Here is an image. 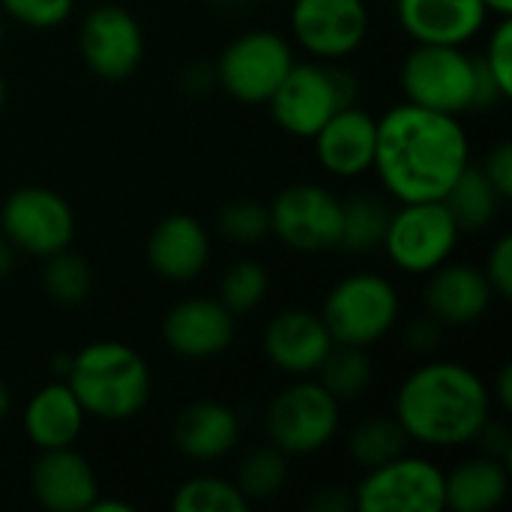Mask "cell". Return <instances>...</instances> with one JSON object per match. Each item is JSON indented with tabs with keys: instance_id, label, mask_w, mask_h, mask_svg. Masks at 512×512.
I'll return each instance as SVG.
<instances>
[{
	"instance_id": "obj_8",
	"label": "cell",
	"mask_w": 512,
	"mask_h": 512,
	"mask_svg": "<svg viewBox=\"0 0 512 512\" xmlns=\"http://www.w3.org/2000/svg\"><path fill=\"white\" fill-rule=\"evenodd\" d=\"M459 234L444 201H414L399 204V210L390 213L381 249L402 273L426 276L450 261Z\"/></svg>"
},
{
	"instance_id": "obj_32",
	"label": "cell",
	"mask_w": 512,
	"mask_h": 512,
	"mask_svg": "<svg viewBox=\"0 0 512 512\" xmlns=\"http://www.w3.org/2000/svg\"><path fill=\"white\" fill-rule=\"evenodd\" d=\"M270 291V276L258 261H237L225 270L222 282H219V300L231 315H246L255 312Z\"/></svg>"
},
{
	"instance_id": "obj_2",
	"label": "cell",
	"mask_w": 512,
	"mask_h": 512,
	"mask_svg": "<svg viewBox=\"0 0 512 512\" xmlns=\"http://www.w3.org/2000/svg\"><path fill=\"white\" fill-rule=\"evenodd\" d=\"M393 417L423 447H465L492 417V390L471 366L432 360L402 381Z\"/></svg>"
},
{
	"instance_id": "obj_42",
	"label": "cell",
	"mask_w": 512,
	"mask_h": 512,
	"mask_svg": "<svg viewBox=\"0 0 512 512\" xmlns=\"http://www.w3.org/2000/svg\"><path fill=\"white\" fill-rule=\"evenodd\" d=\"M15 264V246L0 234V276H6Z\"/></svg>"
},
{
	"instance_id": "obj_23",
	"label": "cell",
	"mask_w": 512,
	"mask_h": 512,
	"mask_svg": "<svg viewBox=\"0 0 512 512\" xmlns=\"http://www.w3.org/2000/svg\"><path fill=\"white\" fill-rule=\"evenodd\" d=\"M174 447L195 462H216L240 444V420L222 402H192L171 426Z\"/></svg>"
},
{
	"instance_id": "obj_47",
	"label": "cell",
	"mask_w": 512,
	"mask_h": 512,
	"mask_svg": "<svg viewBox=\"0 0 512 512\" xmlns=\"http://www.w3.org/2000/svg\"><path fill=\"white\" fill-rule=\"evenodd\" d=\"M0 42H3V21H0Z\"/></svg>"
},
{
	"instance_id": "obj_11",
	"label": "cell",
	"mask_w": 512,
	"mask_h": 512,
	"mask_svg": "<svg viewBox=\"0 0 512 512\" xmlns=\"http://www.w3.org/2000/svg\"><path fill=\"white\" fill-rule=\"evenodd\" d=\"M0 234L15 252L48 258L69 249L75 237V216L63 195L45 186H21L6 195L0 207Z\"/></svg>"
},
{
	"instance_id": "obj_4",
	"label": "cell",
	"mask_w": 512,
	"mask_h": 512,
	"mask_svg": "<svg viewBox=\"0 0 512 512\" xmlns=\"http://www.w3.org/2000/svg\"><path fill=\"white\" fill-rule=\"evenodd\" d=\"M66 384L87 417L108 423H123L141 414L153 390L144 357L111 339L84 345L66 363Z\"/></svg>"
},
{
	"instance_id": "obj_24",
	"label": "cell",
	"mask_w": 512,
	"mask_h": 512,
	"mask_svg": "<svg viewBox=\"0 0 512 512\" xmlns=\"http://www.w3.org/2000/svg\"><path fill=\"white\" fill-rule=\"evenodd\" d=\"M510 492L507 462L495 456H477L444 474V510L492 512Z\"/></svg>"
},
{
	"instance_id": "obj_30",
	"label": "cell",
	"mask_w": 512,
	"mask_h": 512,
	"mask_svg": "<svg viewBox=\"0 0 512 512\" xmlns=\"http://www.w3.org/2000/svg\"><path fill=\"white\" fill-rule=\"evenodd\" d=\"M42 285H45V294L60 303V306H78L90 297V288H93V273H90V264L63 249V252H54L45 258V273H42Z\"/></svg>"
},
{
	"instance_id": "obj_13",
	"label": "cell",
	"mask_w": 512,
	"mask_h": 512,
	"mask_svg": "<svg viewBox=\"0 0 512 512\" xmlns=\"http://www.w3.org/2000/svg\"><path fill=\"white\" fill-rule=\"evenodd\" d=\"M291 33L303 51L333 63L363 45L369 9L363 0H294Z\"/></svg>"
},
{
	"instance_id": "obj_17",
	"label": "cell",
	"mask_w": 512,
	"mask_h": 512,
	"mask_svg": "<svg viewBox=\"0 0 512 512\" xmlns=\"http://www.w3.org/2000/svg\"><path fill=\"white\" fill-rule=\"evenodd\" d=\"M30 492L51 512H87L99 498V483L90 462L72 447L39 450L30 468Z\"/></svg>"
},
{
	"instance_id": "obj_31",
	"label": "cell",
	"mask_w": 512,
	"mask_h": 512,
	"mask_svg": "<svg viewBox=\"0 0 512 512\" xmlns=\"http://www.w3.org/2000/svg\"><path fill=\"white\" fill-rule=\"evenodd\" d=\"M171 507L177 512H246L249 501L237 489V483H228L222 477H192L177 492Z\"/></svg>"
},
{
	"instance_id": "obj_21",
	"label": "cell",
	"mask_w": 512,
	"mask_h": 512,
	"mask_svg": "<svg viewBox=\"0 0 512 512\" xmlns=\"http://www.w3.org/2000/svg\"><path fill=\"white\" fill-rule=\"evenodd\" d=\"M429 276L432 279L426 285V312L441 327H468L489 312L495 291L480 267L441 264Z\"/></svg>"
},
{
	"instance_id": "obj_14",
	"label": "cell",
	"mask_w": 512,
	"mask_h": 512,
	"mask_svg": "<svg viewBox=\"0 0 512 512\" xmlns=\"http://www.w3.org/2000/svg\"><path fill=\"white\" fill-rule=\"evenodd\" d=\"M78 48L87 69L105 81L129 78L144 57V33L135 15L117 3H102L87 12Z\"/></svg>"
},
{
	"instance_id": "obj_12",
	"label": "cell",
	"mask_w": 512,
	"mask_h": 512,
	"mask_svg": "<svg viewBox=\"0 0 512 512\" xmlns=\"http://www.w3.org/2000/svg\"><path fill=\"white\" fill-rule=\"evenodd\" d=\"M270 231L294 252H330L339 246L342 198L318 183L285 186L270 204Z\"/></svg>"
},
{
	"instance_id": "obj_33",
	"label": "cell",
	"mask_w": 512,
	"mask_h": 512,
	"mask_svg": "<svg viewBox=\"0 0 512 512\" xmlns=\"http://www.w3.org/2000/svg\"><path fill=\"white\" fill-rule=\"evenodd\" d=\"M216 222H219L222 237L240 246H252L270 234V207L255 198H237L219 210Z\"/></svg>"
},
{
	"instance_id": "obj_1",
	"label": "cell",
	"mask_w": 512,
	"mask_h": 512,
	"mask_svg": "<svg viewBox=\"0 0 512 512\" xmlns=\"http://www.w3.org/2000/svg\"><path fill=\"white\" fill-rule=\"evenodd\" d=\"M468 165L471 141L459 117L405 102L378 120L372 171L399 204L444 201Z\"/></svg>"
},
{
	"instance_id": "obj_34",
	"label": "cell",
	"mask_w": 512,
	"mask_h": 512,
	"mask_svg": "<svg viewBox=\"0 0 512 512\" xmlns=\"http://www.w3.org/2000/svg\"><path fill=\"white\" fill-rule=\"evenodd\" d=\"M75 0H0V9L15 18L18 24L36 27V30H48L63 24L72 15Z\"/></svg>"
},
{
	"instance_id": "obj_7",
	"label": "cell",
	"mask_w": 512,
	"mask_h": 512,
	"mask_svg": "<svg viewBox=\"0 0 512 512\" xmlns=\"http://www.w3.org/2000/svg\"><path fill=\"white\" fill-rule=\"evenodd\" d=\"M342 423V402H336L318 381L297 378L267 405L264 429L273 447L285 456H312L324 450Z\"/></svg>"
},
{
	"instance_id": "obj_9",
	"label": "cell",
	"mask_w": 512,
	"mask_h": 512,
	"mask_svg": "<svg viewBox=\"0 0 512 512\" xmlns=\"http://www.w3.org/2000/svg\"><path fill=\"white\" fill-rule=\"evenodd\" d=\"M291 66H294V51L279 33L246 30L237 39H231L219 54L216 81L237 102L267 105Z\"/></svg>"
},
{
	"instance_id": "obj_46",
	"label": "cell",
	"mask_w": 512,
	"mask_h": 512,
	"mask_svg": "<svg viewBox=\"0 0 512 512\" xmlns=\"http://www.w3.org/2000/svg\"><path fill=\"white\" fill-rule=\"evenodd\" d=\"M3 102H6V81H3V75H0V108H3Z\"/></svg>"
},
{
	"instance_id": "obj_15",
	"label": "cell",
	"mask_w": 512,
	"mask_h": 512,
	"mask_svg": "<svg viewBox=\"0 0 512 512\" xmlns=\"http://www.w3.org/2000/svg\"><path fill=\"white\" fill-rule=\"evenodd\" d=\"M165 345L186 360H210L231 348L234 315L219 297H189L168 309L162 321Z\"/></svg>"
},
{
	"instance_id": "obj_39",
	"label": "cell",
	"mask_w": 512,
	"mask_h": 512,
	"mask_svg": "<svg viewBox=\"0 0 512 512\" xmlns=\"http://www.w3.org/2000/svg\"><path fill=\"white\" fill-rule=\"evenodd\" d=\"M309 507L315 512H345L354 510V492L345 495L339 486H327L321 492H315V498L309 501Z\"/></svg>"
},
{
	"instance_id": "obj_45",
	"label": "cell",
	"mask_w": 512,
	"mask_h": 512,
	"mask_svg": "<svg viewBox=\"0 0 512 512\" xmlns=\"http://www.w3.org/2000/svg\"><path fill=\"white\" fill-rule=\"evenodd\" d=\"M9 408H12V396H9V387L0 381V423L9 417Z\"/></svg>"
},
{
	"instance_id": "obj_37",
	"label": "cell",
	"mask_w": 512,
	"mask_h": 512,
	"mask_svg": "<svg viewBox=\"0 0 512 512\" xmlns=\"http://www.w3.org/2000/svg\"><path fill=\"white\" fill-rule=\"evenodd\" d=\"M483 171H486V177L492 180V186L498 189V195H501L504 201H510V195H512V144L510 141H501V144L489 153V159L483 162Z\"/></svg>"
},
{
	"instance_id": "obj_28",
	"label": "cell",
	"mask_w": 512,
	"mask_h": 512,
	"mask_svg": "<svg viewBox=\"0 0 512 512\" xmlns=\"http://www.w3.org/2000/svg\"><path fill=\"white\" fill-rule=\"evenodd\" d=\"M387 222H390V210L378 198L354 195V198L342 201V231H339L336 249H345L351 255L381 249Z\"/></svg>"
},
{
	"instance_id": "obj_35",
	"label": "cell",
	"mask_w": 512,
	"mask_h": 512,
	"mask_svg": "<svg viewBox=\"0 0 512 512\" xmlns=\"http://www.w3.org/2000/svg\"><path fill=\"white\" fill-rule=\"evenodd\" d=\"M486 69L492 72L495 84L501 87V93L510 99L512 96V18H501L489 36L486 54H483Z\"/></svg>"
},
{
	"instance_id": "obj_40",
	"label": "cell",
	"mask_w": 512,
	"mask_h": 512,
	"mask_svg": "<svg viewBox=\"0 0 512 512\" xmlns=\"http://www.w3.org/2000/svg\"><path fill=\"white\" fill-rule=\"evenodd\" d=\"M438 330H441V324L435 321V318H423L414 330H411V345L417 348H432L435 342H438Z\"/></svg>"
},
{
	"instance_id": "obj_38",
	"label": "cell",
	"mask_w": 512,
	"mask_h": 512,
	"mask_svg": "<svg viewBox=\"0 0 512 512\" xmlns=\"http://www.w3.org/2000/svg\"><path fill=\"white\" fill-rule=\"evenodd\" d=\"M477 441L483 444L486 456H495V459H501V462H510L512 438H510V432H507V426H504V423H495V420L489 417V423L480 429Z\"/></svg>"
},
{
	"instance_id": "obj_43",
	"label": "cell",
	"mask_w": 512,
	"mask_h": 512,
	"mask_svg": "<svg viewBox=\"0 0 512 512\" xmlns=\"http://www.w3.org/2000/svg\"><path fill=\"white\" fill-rule=\"evenodd\" d=\"M87 512H132V504H126V501H99L96 498Z\"/></svg>"
},
{
	"instance_id": "obj_44",
	"label": "cell",
	"mask_w": 512,
	"mask_h": 512,
	"mask_svg": "<svg viewBox=\"0 0 512 512\" xmlns=\"http://www.w3.org/2000/svg\"><path fill=\"white\" fill-rule=\"evenodd\" d=\"M489 12H495L498 18H512V0H483Z\"/></svg>"
},
{
	"instance_id": "obj_6",
	"label": "cell",
	"mask_w": 512,
	"mask_h": 512,
	"mask_svg": "<svg viewBox=\"0 0 512 512\" xmlns=\"http://www.w3.org/2000/svg\"><path fill=\"white\" fill-rule=\"evenodd\" d=\"M402 300L396 285L381 273H351L324 297L321 321L333 345L372 348L399 321Z\"/></svg>"
},
{
	"instance_id": "obj_26",
	"label": "cell",
	"mask_w": 512,
	"mask_h": 512,
	"mask_svg": "<svg viewBox=\"0 0 512 512\" xmlns=\"http://www.w3.org/2000/svg\"><path fill=\"white\" fill-rule=\"evenodd\" d=\"M408 444H411V438L405 435L402 423L393 414L390 417L375 414V417L357 423L348 435V453L363 471L402 456L408 450Z\"/></svg>"
},
{
	"instance_id": "obj_41",
	"label": "cell",
	"mask_w": 512,
	"mask_h": 512,
	"mask_svg": "<svg viewBox=\"0 0 512 512\" xmlns=\"http://www.w3.org/2000/svg\"><path fill=\"white\" fill-rule=\"evenodd\" d=\"M495 396H498V402H501V411H510L512 408V369L510 366H504L501 369V375H498V381H495V390H492ZM492 396V399H495Z\"/></svg>"
},
{
	"instance_id": "obj_29",
	"label": "cell",
	"mask_w": 512,
	"mask_h": 512,
	"mask_svg": "<svg viewBox=\"0 0 512 512\" xmlns=\"http://www.w3.org/2000/svg\"><path fill=\"white\" fill-rule=\"evenodd\" d=\"M285 483H288V456L273 444L249 450V456L237 468V489L249 504L276 498L285 489Z\"/></svg>"
},
{
	"instance_id": "obj_20",
	"label": "cell",
	"mask_w": 512,
	"mask_h": 512,
	"mask_svg": "<svg viewBox=\"0 0 512 512\" xmlns=\"http://www.w3.org/2000/svg\"><path fill=\"white\" fill-rule=\"evenodd\" d=\"M399 24L414 42L465 45L486 24L483 0H396Z\"/></svg>"
},
{
	"instance_id": "obj_18",
	"label": "cell",
	"mask_w": 512,
	"mask_h": 512,
	"mask_svg": "<svg viewBox=\"0 0 512 512\" xmlns=\"http://www.w3.org/2000/svg\"><path fill=\"white\" fill-rule=\"evenodd\" d=\"M375 135L378 120L357 105H345L312 135L315 156L321 168L333 177H360L372 171Z\"/></svg>"
},
{
	"instance_id": "obj_25",
	"label": "cell",
	"mask_w": 512,
	"mask_h": 512,
	"mask_svg": "<svg viewBox=\"0 0 512 512\" xmlns=\"http://www.w3.org/2000/svg\"><path fill=\"white\" fill-rule=\"evenodd\" d=\"M444 204L453 213L459 231H483L489 222H495L504 198L498 195L483 168L468 165L444 195Z\"/></svg>"
},
{
	"instance_id": "obj_10",
	"label": "cell",
	"mask_w": 512,
	"mask_h": 512,
	"mask_svg": "<svg viewBox=\"0 0 512 512\" xmlns=\"http://www.w3.org/2000/svg\"><path fill=\"white\" fill-rule=\"evenodd\" d=\"M357 512H441L444 471L420 456H396L369 468L354 489Z\"/></svg>"
},
{
	"instance_id": "obj_3",
	"label": "cell",
	"mask_w": 512,
	"mask_h": 512,
	"mask_svg": "<svg viewBox=\"0 0 512 512\" xmlns=\"http://www.w3.org/2000/svg\"><path fill=\"white\" fill-rule=\"evenodd\" d=\"M399 78L408 102L453 117L477 108H492L507 99L486 69L483 57L465 54L462 45L417 42L405 54Z\"/></svg>"
},
{
	"instance_id": "obj_36",
	"label": "cell",
	"mask_w": 512,
	"mask_h": 512,
	"mask_svg": "<svg viewBox=\"0 0 512 512\" xmlns=\"http://www.w3.org/2000/svg\"><path fill=\"white\" fill-rule=\"evenodd\" d=\"M483 273H486V279H489V285H492L495 297L510 300L512 297V237L510 234H504V237L492 246V252H489V258H486Z\"/></svg>"
},
{
	"instance_id": "obj_27",
	"label": "cell",
	"mask_w": 512,
	"mask_h": 512,
	"mask_svg": "<svg viewBox=\"0 0 512 512\" xmlns=\"http://www.w3.org/2000/svg\"><path fill=\"white\" fill-rule=\"evenodd\" d=\"M315 375H318V384L336 402H354L372 384V360H369L366 348L333 345Z\"/></svg>"
},
{
	"instance_id": "obj_5",
	"label": "cell",
	"mask_w": 512,
	"mask_h": 512,
	"mask_svg": "<svg viewBox=\"0 0 512 512\" xmlns=\"http://www.w3.org/2000/svg\"><path fill=\"white\" fill-rule=\"evenodd\" d=\"M354 99L357 81L351 72L330 66L327 60H294L267 105L282 132L294 138H312L336 111L354 105Z\"/></svg>"
},
{
	"instance_id": "obj_22",
	"label": "cell",
	"mask_w": 512,
	"mask_h": 512,
	"mask_svg": "<svg viewBox=\"0 0 512 512\" xmlns=\"http://www.w3.org/2000/svg\"><path fill=\"white\" fill-rule=\"evenodd\" d=\"M84 408L78 405L75 393L66 381H51L39 387L21 414V429L36 450H57L72 447L84 429Z\"/></svg>"
},
{
	"instance_id": "obj_19",
	"label": "cell",
	"mask_w": 512,
	"mask_h": 512,
	"mask_svg": "<svg viewBox=\"0 0 512 512\" xmlns=\"http://www.w3.org/2000/svg\"><path fill=\"white\" fill-rule=\"evenodd\" d=\"M147 261L165 282H192L210 261V234L195 216L171 213L153 225Z\"/></svg>"
},
{
	"instance_id": "obj_16",
	"label": "cell",
	"mask_w": 512,
	"mask_h": 512,
	"mask_svg": "<svg viewBox=\"0 0 512 512\" xmlns=\"http://www.w3.org/2000/svg\"><path fill=\"white\" fill-rule=\"evenodd\" d=\"M264 357L291 378H312L333 348L321 315L306 309L279 312L261 336Z\"/></svg>"
}]
</instances>
